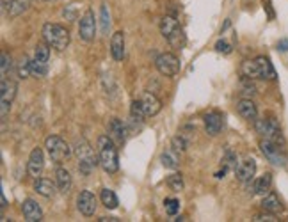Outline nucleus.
<instances>
[{
	"mask_svg": "<svg viewBox=\"0 0 288 222\" xmlns=\"http://www.w3.org/2000/svg\"><path fill=\"white\" fill-rule=\"evenodd\" d=\"M100 222H119L118 217H102V219H98Z\"/></svg>",
	"mask_w": 288,
	"mask_h": 222,
	"instance_id": "nucleus-44",
	"label": "nucleus"
},
{
	"mask_svg": "<svg viewBox=\"0 0 288 222\" xmlns=\"http://www.w3.org/2000/svg\"><path fill=\"white\" fill-rule=\"evenodd\" d=\"M271 187H272V174L271 172H265L263 176L254 179L253 187H251V194H254V196H265V194L271 192Z\"/></svg>",
	"mask_w": 288,
	"mask_h": 222,
	"instance_id": "nucleus-19",
	"label": "nucleus"
},
{
	"mask_svg": "<svg viewBox=\"0 0 288 222\" xmlns=\"http://www.w3.org/2000/svg\"><path fill=\"white\" fill-rule=\"evenodd\" d=\"M73 151H75L76 158H78V171L82 174H91V172L96 169V166L100 164V158L94 155V150L91 148V144L87 142V139L80 137L76 139L75 146H73Z\"/></svg>",
	"mask_w": 288,
	"mask_h": 222,
	"instance_id": "nucleus-2",
	"label": "nucleus"
},
{
	"mask_svg": "<svg viewBox=\"0 0 288 222\" xmlns=\"http://www.w3.org/2000/svg\"><path fill=\"white\" fill-rule=\"evenodd\" d=\"M262 4H263V9H265V13H267L269 20H274V18H276V13H274V9H272L271 0H262Z\"/></svg>",
	"mask_w": 288,
	"mask_h": 222,
	"instance_id": "nucleus-42",
	"label": "nucleus"
},
{
	"mask_svg": "<svg viewBox=\"0 0 288 222\" xmlns=\"http://www.w3.org/2000/svg\"><path fill=\"white\" fill-rule=\"evenodd\" d=\"M216 50L220 52V54H231V47H229V45L226 43L224 39L217 41V43H216Z\"/></svg>",
	"mask_w": 288,
	"mask_h": 222,
	"instance_id": "nucleus-40",
	"label": "nucleus"
},
{
	"mask_svg": "<svg viewBox=\"0 0 288 222\" xmlns=\"http://www.w3.org/2000/svg\"><path fill=\"white\" fill-rule=\"evenodd\" d=\"M25 11V2L23 0H9V16L14 18Z\"/></svg>",
	"mask_w": 288,
	"mask_h": 222,
	"instance_id": "nucleus-31",
	"label": "nucleus"
},
{
	"mask_svg": "<svg viewBox=\"0 0 288 222\" xmlns=\"http://www.w3.org/2000/svg\"><path fill=\"white\" fill-rule=\"evenodd\" d=\"M256 60H258L260 64V71H262V78H267V80H274L276 78V69L274 66H272V62L267 59V57H256Z\"/></svg>",
	"mask_w": 288,
	"mask_h": 222,
	"instance_id": "nucleus-26",
	"label": "nucleus"
},
{
	"mask_svg": "<svg viewBox=\"0 0 288 222\" xmlns=\"http://www.w3.org/2000/svg\"><path fill=\"white\" fill-rule=\"evenodd\" d=\"M9 109H11V103L9 102H0V117H2V121L7 119Z\"/></svg>",
	"mask_w": 288,
	"mask_h": 222,
	"instance_id": "nucleus-41",
	"label": "nucleus"
},
{
	"mask_svg": "<svg viewBox=\"0 0 288 222\" xmlns=\"http://www.w3.org/2000/svg\"><path fill=\"white\" fill-rule=\"evenodd\" d=\"M155 66H157L158 73L164 75V77H176L180 71V59L171 52H165L155 59Z\"/></svg>",
	"mask_w": 288,
	"mask_h": 222,
	"instance_id": "nucleus-8",
	"label": "nucleus"
},
{
	"mask_svg": "<svg viewBox=\"0 0 288 222\" xmlns=\"http://www.w3.org/2000/svg\"><path fill=\"white\" fill-rule=\"evenodd\" d=\"M0 203H2V205H0V206H2V210H5V208H7V199H5L4 192L0 194Z\"/></svg>",
	"mask_w": 288,
	"mask_h": 222,
	"instance_id": "nucleus-45",
	"label": "nucleus"
},
{
	"mask_svg": "<svg viewBox=\"0 0 288 222\" xmlns=\"http://www.w3.org/2000/svg\"><path fill=\"white\" fill-rule=\"evenodd\" d=\"M171 148H174L178 153H183V151H187V141L183 139L182 135L173 137V141H171Z\"/></svg>",
	"mask_w": 288,
	"mask_h": 222,
	"instance_id": "nucleus-38",
	"label": "nucleus"
},
{
	"mask_svg": "<svg viewBox=\"0 0 288 222\" xmlns=\"http://www.w3.org/2000/svg\"><path fill=\"white\" fill-rule=\"evenodd\" d=\"M262 208L263 212H269V214H280L281 210H283V205H281L280 197L276 192H269L263 196V201H262Z\"/></svg>",
	"mask_w": 288,
	"mask_h": 222,
	"instance_id": "nucleus-21",
	"label": "nucleus"
},
{
	"mask_svg": "<svg viewBox=\"0 0 288 222\" xmlns=\"http://www.w3.org/2000/svg\"><path fill=\"white\" fill-rule=\"evenodd\" d=\"M107 135L116 142V144H123L127 141V126L123 124V121L118 117H112L107 124Z\"/></svg>",
	"mask_w": 288,
	"mask_h": 222,
	"instance_id": "nucleus-13",
	"label": "nucleus"
},
{
	"mask_svg": "<svg viewBox=\"0 0 288 222\" xmlns=\"http://www.w3.org/2000/svg\"><path fill=\"white\" fill-rule=\"evenodd\" d=\"M32 2H52V0H32Z\"/></svg>",
	"mask_w": 288,
	"mask_h": 222,
	"instance_id": "nucleus-46",
	"label": "nucleus"
},
{
	"mask_svg": "<svg viewBox=\"0 0 288 222\" xmlns=\"http://www.w3.org/2000/svg\"><path fill=\"white\" fill-rule=\"evenodd\" d=\"M76 208L82 215L85 217H93L94 212H96V197L89 190H82L76 197Z\"/></svg>",
	"mask_w": 288,
	"mask_h": 222,
	"instance_id": "nucleus-11",
	"label": "nucleus"
},
{
	"mask_svg": "<svg viewBox=\"0 0 288 222\" xmlns=\"http://www.w3.org/2000/svg\"><path fill=\"white\" fill-rule=\"evenodd\" d=\"M30 69H32V75H36V77H45L48 73V64H41V62L30 60Z\"/></svg>",
	"mask_w": 288,
	"mask_h": 222,
	"instance_id": "nucleus-37",
	"label": "nucleus"
},
{
	"mask_svg": "<svg viewBox=\"0 0 288 222\" xmlns=\"http://www.w3.org/2000/svg\"><path fill=\"white\" fill-rule=\"evenodd\" d=\"M144 117H146V114H144V109H143V103H141V100H134L130 105V119L132 123L136 124H143Z\"/></svg>",
	"mask_w": 288,
	"mask_h": 222,
	"instance_id": "nucleus-28",
	"label": "nucleus"
},
{
	"mask_svg": "<svg viewBox=\"0 0 288 222\" xmlns=\"http://www.w3.org/2000/svg\"><path fill=\"white\" fill-rule=\"evenodd\" d=\"M55 185L52 179L48 178H36L34 183V190L43 197H54L55 196Z\"/></svg>",
	"mask_w": 288,
	"mask_h": 222,
	"instance_id": "nucleus-22",
	"label": "nucleus"
},
{
	"mask_svg": "<svg viewBox=\"0 0 288 222\" xmlns=\"http://www.w3.org/2000/svg\"><path fill=\"white\" fill-rule=\"evenodd\" d=\"M254 128H256V133H260L262 139H269V141H274V142L283 141L280 124H278V121H276L274 117L256 119L254 121Z\"/></svg>",
	"mask_w": 288,
	"mask_h": 222,
	"instance_id": "nucleus-7",
	"label": "nucleus"
},
{
	"mask_svg": "<svg viewBox=\"0 0 288 222\" xmlns=\"http://www.w3.org/2000/svg\"><path fill=\"white\" fill-rule=\"evenodd\" d=\"M100 199H102V205L105 206L107 210H116L119 205L118 201V196H116L112 190L109 188H102V192H100Z\"/></svg>",
	"mask_w": 288,
	"mask_h": 222,
	"instance_id": "nucleus-27",
	"label": "nucleus"
},
{
	"mask_svg": "<svg viewBox=\"0 0 288 222\" xmlns=\"http://www.w3.org/2000/svg\"><path fill=\"white\" fill-rule=\"evenodd\" d=\"M78 36L85 43H91L96 36V18H94L93 9H85V13L82 14L80 23H78Z\"/></svg>",
	"mask_w": 288,
	"mask_h": 222,
	"instance_id": "nucleus-9",
	"label": "nucleus"
},
{
	"mask_svg": "<svg viewBox=\"0 0 288 222\" xmlns=\"http://www.w3.org/2000/svg\"><path fill=\"white\" fill-rule=\"evenodd\" d=\"M141 103H143L146 117H153V115H157L162 111V100L153 93H144L143 98H141Z\"/></svg>",
	"mask_w": 288,
	"mask_h": 222,
	"instance_id": "nucleus-14",
	"label": "nucleus"
},
{
	"mask_svg": "<svg viewBox=\"0 0 288 222\" xmlns=\"http://www.w3.org/2000/svg\"><path fill=\"white\" fill-rule=\"evenodd\" d=\"M253 221H254V222H278V221H280V219L276 217V214H269V212H265V214L254 215Z\"/></svg>",
	"mask_w": 288,
	"mask_h": 222,
	"instance_id": "nucleus-39",
	"label": "nucleus"
},
{
	"mask_svg": "<svg viewBox=\"0 0 288 222\" xmlns=\"http://www.w3.org/2000/svg\"><path fill=\"white\" fill-rule=\"evenodd\" d=\"M98 158H100V166L107 174H114L119 169V158L118 150H116V142L109 135L98 137Z\"/></svg>",
	"mask_w": 288,
	"mask_h": 222,
	"instance_id": "nucleus-1",
	"label": "nucleus"
},
{
	"mask_svg": "<svg viewBox=\"0 0 288 222\" xmlns=\"http://www.w3.org/2000/svg\"><path fill=\"white\" fill-rule=\"evenodd\" d=\"M43 39L45 43L50 48H55V50H66L70 45V32L66 27L59 25V23H45L43 25Z\"/></svg>",
	"mask_w": 288,
	"mask_h": 222,
	"instance_id": "nucleus-4",
	"label": "nucleus"
},
{
	"mask_svg": "<svg viewBox=\"0 0 288 222\" xmlns=\"http://www.w3.org/2000/svg\"><path fill=\"white\" fill-rule=\"evenodd\" d=\"M237 112L247 121H256V115H258V109H256L253 100L249 98H242L237 103Z\"/></svg>",
	"mask_w": 288,
	"mask_h": 222,
	"instance_id": "nucleus-18",
	"label": "nucleus"
},
{
	"mask_svg": "<svg viewBox=\"0 0 288 222\" xmlns=\"http://www.w3.org/2000/svg\"><path fill=\"white\" fill-rule=\"evenodd\" d=\"M222 124H224V119L219 112H208L205 115V130H207L208 135H219L220 130H222Z\"/></svg>",
	"mask_w": 288,
	"mask_h": 222,
	"instance_id": "nucleus-16",
	"label": "nucleus"
},
{
	"mask_svg": "<svg viewBox=\"0 0 288 222\" xmlns=\"http://www.w3.org/2000/svg\"><path fill=\"white\" fill-rule=\"evenodd\" d=\"M45 148H47V151H48V155H50L52 160L57 164H61L63 160H66V158L72 155V148H70V144L59 135L47 137Z\"/></svg>",
	"mask_w": 288,
	"mask_h": 222,
	"instance_id": "nucleus-5",
	"label": "nucleus"
},
{
	"mask_svg": "<svg viewBox=\"0 0 288 222\" xmlns=\"http://www.w3.org/2000/svg\"><path fill=\"white\" fill-rule=\"evenodd\" d=\"M222 169L226 171H231V169H237V157H235L233 151H226V157L222 158Z\"/></svg>",
	"mask_w": 288,
	"mask_h": 222,
	"instance_id": "nucleus-35",
	"label": "nucleus"
},
{
	"mask_svg": "<svg viewBox=\"0 0 288 222\" xmlns=\"http://www.w3.org/2000/svg\"><path fill=\"white\" fill-rule=\"evenodd\" d=\"M242 75L247 78H262V71H260V64H258V60L254 59V60H246L244 64H242L240 68Z\"/></svg>",
	"mask_w": 288,
	"mask_h": 222,
	"instance_id": "nucleus-25",
	"label": "nucleus"
},
{
	"mask_svg": "<svg viewBox=\"0 0 288 222\" xmlns=\"http://www.w3.org/2000/svg\"><path fill=\"white\" fill-rule=\"evenodd\" d=\"M0 75H2V80L4 78H7V73H9V69H11V57L5 54V52H2V57H0Z\"/></svg>",
	"mask_w": 288,
	"mask_h": 222,
	"instance_id": "nucleus-36",
	"label": "nucleus"
},
{
	"mask_svg": "<svg viewBox=\"0 0 288 222\" xmlns=\"http://www.w3.org/2000/svg\"><path fill=\"white\" fill-rule=\"evenodd\" d=\"M110 54L114 60H123L125 57V32L118 30L110 38Z\"/></svg>",
	"mask_w": 288,
	"mask_h": 222,
	"instance_id": "nucleus-17",
	"label": "nucleus"
},
{
	"mask_svg": "<svg viewBox=\"0 0 288 222\" xmlns=\"http://www.w3.org/2000/svg\"><path fill=\"white\" fill-rule=\"evenodd\" d=\"M160 162L165 169H178L180 167V153L174 148H169L165 150L164 153L160 155Z\"/></svg>",
	"mask_w": 288,
	"mask_h": 222,
	"instance_id": "nucleus-23",
	"label": "nucleus"
},
{
	"mask_svg": "<svg viewBox=\"0 0 288 222\" xmlns=\"http://www.w3.org/2000/svg\"><path fill=\"white\" fill-rule=\"evenodd\" d=\"M254 174H256V162L253 158H246V160L238 162L237 169H235V176H237L238 181L249 183L251 179L254 178Z\"/></svg>",
	"mask_w": 288,
	"mask_h": 222,
	"instance_id": "nucleus-12",
	"label": "nucleus"
},
{
	"mask_svg": "<svg viewBox=\"0 0 288 222\" xmlns=\"http://www.w3.org/2000/svg\"><path fill=\"white\" fill-rule=\"evenodd\" d=\"M160 34L174 50H182L187 45V36L183 27L173 16H164L160 20Z\"/></svg>",
	"mask_w": 288,
	"mask_h": 222,
	"instance_id": "nucleus-3",
	"label": "nucleus"
},
{
	"mask_svg": "<svg viewBox=\"0 0 288 222\" xmlns=\"http://www.w3.org/2000/svg\"><path fill=\"white\" fill-rule=\"evenodd\" d=\"M16 91H18L16 82L4 78V80H2V91H0V102L13 103L14 96H16Z\"/></svg>",
	"mask_w": 288,
	"mask_h": 222,
	"instance_id": "nucleus-24",
	"label": "nucleus"
},
{
	"mask_svg": "<svg viewBox=\"0 0 288 222\" xmlns=\"http://www.w3.org/2000/svg\"><path fill=\"white\" fill-rule=\"evenodd\" d=\"M278 50L288 52V39H281L280 43H278Z\"/></svg>",
	"mask_w": 288,
	"mask_h": 222,
	"instance_id": "nucleus-43",
	"label": "nucleus"
},
{
	"mask_svg": "<svg viewBox=\"0 0 288 222\" xmlns=\"http://www.w3.org/2000/svg\"><path fill=\"white\" fill-rule=\"evenodd\" d=\"M165 181H167V187H169L173 192H182L183 190V178H182V174H178V172L167 176Z\"/></svg>",
	"mask_w": 288,
	"mask_h": 222,
	"instance_id": "nucleus-30",
	"label": "nucleus"
},
{
	"mask_svg": "<svg viewBox=\"0 0 288 222\" xmlns=\"http://www.w3.org/2000/svg\"><path fill=\"white\" fill-rule=\"evenodd\" d=\"M48 59H50V47L47 43L45 45H36L34 50V59L36 62H41V64H48Z\"/></svg>",
	"mask_w": 288,
	"mask_h": 222,
	"instance_id": "nucleus-29",
	"label": "nucleus"
},
{
	"mask_svg": "<svg viewBox=\"0 0 288 222\" xmlns=\"http://www.w3.org/2000/svg\"><path fill=\"white\" fill-rule=\"evenodd\" d=\"M164 206H165V212L167 215H176L180 212V201L176 197H167L164 201Z\"/></svg>",
	"mask_w": 288,
	"mask_h": 222,
	"instance_id": "nucleus-33",
	"label": "nucleus"
},
{
	"mask_svg": "<svg viewBox=\"0 0 288 222\" xmlns=\"http://www.w3.org/2000/svg\"><path fill=\"white\" fill-rule=\"evenodd\" d=\"M100 22H102V32L107 34L110 29V14H109V9H107V4H103L102 9H100Z\"/></svg>",
	"mask_w": 288,
	"mask_h": 222,
	"instance_id": "nucleus-32",
	"label": "nucleus"
},
{
	"mask_svg": "<svg viewBox=\"0 0 288 222\" xmlns=\"http://www.w3.org/2000/svg\"><path fill=\"white\" fill-rule=\"evenodd\" d=\"M45 169V155H43L41 148H34L30 151L29 162H27V172L30 178H39Z\"/></svg>",
	"mask_w": 288,
	"mask_h": 222,
	"instance_id": "nucleus-10",
	"label": "nucleus"
},
{
	"mask_svg": "<svg viewBox=\"0 0 288 222\" xmlns=\"http://www.w3.org/2000/svg\"><path fill=\"white\" fill-rule=\"evenodd\" d=\"M18 75L20 78H29L32 75V69H30V60L27 57L20 60V64H18Z\"/></svg>",
	"mask_w": 288,
	"mask_h": 222,
	"instance_id": "nucleus-34",
	"label": "nucleus"
},
{
	"mask_svg": "<svg viewBox=\"0 0 288 222\" xmlns=\"http://www.w3.org/2000/svg\"><path fill=\"white\" fill-rule=\"evenodd\" d=\"M21 212L27 222H39L43 221V210L34 199H25L21 203Z\"/></svg>",
	"mask_w": 288,
	"mask_h": 222,
	"instance_id": "nucleus-15",
	"label": "nucleus"
},
{
	"mask_svg": "<svg viewBox=\"0 0 288 222\" xmlns=\"http://www.w3.org/2000/svg\"><path fill=\"white\" fill-rule=\"evenodd\" d=\"M55 183H57V188H59L63 194H68L70 190H72L73 179H72V174H70L68 169L57 167V171H55Z\"/></svg>",
	"mask_w": 288,
	"mask_h": 222,
	"instance_id": "nucleus-20",
	"label": "nucleus"
},
{
	"mask_svg": "<svg viewBox=\"0 0 288 222\" xmlns=\"http://www.w3.org/2000/svg\"><path fill=\"white\" fill-rule=\"evenodd\" d=\"M260 151H262V155L267 158L272 166H276V167L287 166V155H285L283 150H281L280 142L262 139V141H260Z\"/></svg>",
	"mask_w": 288,
	"mask_h": 222,
	"instance_id": "nucleus-6",
	"label": "nucleus"
}]
</instances>
